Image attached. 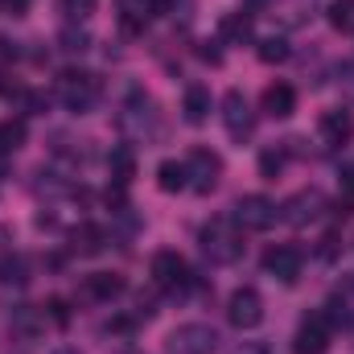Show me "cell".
Returning <instances> with one entry per match:
<instances>
[{
  "label": "cell",
  "mask_w": 354,
  "mask_h": 354,
  "mask_svg": "<svg viewBox=\"0 0 354 354\" xmlns=\"http://www.w3.org/2000/svg\"><path fill=\"white\" fill-rule=\"evenodd\" d=\"M198 243H202V252H206V260L210 264H235L239 256H243V231H239V223H235V214H214L202 231H198Z\"/></svg>",
  "instance_id": "6da1fadb"
},
{
  "label": "cell",
  "mask_w": 354,
  "mask_h": 354,
  "mask_svg": "<svg viewBox=\"0 0 354 354\" xmlns=\"http://www.w3.org/2000/svg\"><path fill=\"white\" fill-rule=\"evenodd\" d=\"M120 128L128 136H136V140H153L161 132V115H157V103H153L149 91H140V87L128 91V99L120 107Z\"/></svg>",
  "instance_id": "7a4b0ae2"
},
{
  "label": "cell",
  "mask_w": 354,
  "mask_h": 354,
  "mask_svg": "<svg viewBox=\"0 0 354 354\" xmlns=\"http://www.w3.org/2000/svg\"><path fill=\"white\" fill-rule=\"evenodd\" d=\"M54 91H58V99L66 103V111H79V115L99 103V79H95L91 71H62L58 83H54Z\"/></svg>",
  "instance_id": "3957f363"
},
{
  "label": "cell",
  "mask_w": 354,
  "mask_h": 354,
  "mask_svg": "<svg viewBox=\"0 0 354 354\" xmlns=\"http://www.w3.org/2000/svg\"><path fill=\"white\" fill-rule=\"evenodd\" d=\"M165 351L169 354H214L218 351V330L206 326V322H185V326L169 330Z\"/></svg>",
  "instance_id": "277c9868"
},
{
  "label": "cell",
  "mask_w": 354,
  "mask_h": 354,
  "mask_svg": "<svg viewBox=\"0 0 354 354\" xmlns=\"http://www.w3.org/2000/svg\"><path fill=\"white\" fill-rule=\"evenodd\" d=\"M231 214H235V223H239L243 231H268V227H276L280 206H276L272 198H264V194H243Z\"/></svg>",
  "instance_id": "5b68a950"
},
{
  "label": "cell",
  "mask_w": 354,
  "mask_h": 354,
  "mask_svg": "<svg viewBox=\"0 0 354 354\" xmlns=\"http://www.w3.org/2000/svg\"><path fill=\"white\" fill-rule=\"evenodd\" d=\"M227 322H231L235 330H256V326L264 322V297H260L252 284L235 288L231 301H227Z\"/></svg>",
  "instance_id": "8992f818"
},
{
  "label": "cell",
  "mask_w": 354,
  "mask_h": 354,
  "mask_svg": "<svg viewBox=\"0 0 354 354\" xmlns=\"http://www.w3.org/2000/svg\"><path fill=\"white\" fill-rule=\"evenodd\" d=\"M185 169H189V189H198V194H210L214 185H218V177H223V157L214 153V149H189V157H185Z\"/></svg>",
  "instance_id": "52a82bcc"
},
{
  "label": "cell",
  "mask_w": 354,
  "mask_h": 354,
  "mask_svg": "<svg viewBox=\"0 0 354 354\" xmlns=\"http://www.w3.org/2000/svg\"><path fill=\"white\" fill-rule=\"evenodd\" d=\"M223 124H227L231 140H248L256 132V111H252V103H248L243 91H227L223 95Z\"/></svg>",
  "instance_id": "ba28073f"
},
{
  "label": "cell",
  "mask_w": 354,
  "mask_h": 354,
  "mask_svg": "<svg viewBox=\"0 0 354 354\" xmlns=\"http://www.w3.org/2000/svg\"><path fill=\"white\" fill-rule=\"evenodd\" d=\"M330 334H334V326L322 313H309L292 334V354H326L330 351Z\"/></svg>",
  "instance_id": "9c48e42d"
},
{
  "label": "cell",
  "mask_w": 354,
  "mask_h": 354,
  "mask_svg": "<svg viewBox=\"0 0 354 354\" xmlns=\"http://www.w3.org/2000/svg\"><path fill=\"white\" fill-rule=\"evenodd\" d=\"M322 210H326V194H322V189H297V194L280 206V218L292 223V227H305V223L322 218Z\"/></svg>",
  "instance_id": "30bf717a"
},
{
  "label": "cell",
  "mask_w": 354,
  "mask_h": 354,
  "mask_svg": "<svg viewBox=\"0 0 354 354\" xmlns=\"http://www.w3.org/2000/svg\"><path fill=\"white\" fill-rule=\"evenodd\" d=\"M149 272H153V284H161V288H185L194 276H189V268H185V260L177 256V252H157L153 260H149Z\"/></svg>",
  "instance_id": "8fae6325"
},
{
  "label": "cell",
  "mask_w": 354,
  "mask_h": 354,
  "mask_svg": "<svg viewBox=\"0 0 354 354\" xmlns=\"http://www.w3.org/2000/svg\"><path fill=\"white\" fill-rule=\"evenodd\" d=\"M301 264H305V256H301L297 248H288V243L268 248V252H264V272L272 276V280H280V284H297Z\"/></svg>",
  "instance_id": "7c38bea8"
},
{
  "label": "cell",
  "mask_w": 354,
  "mask_h": 354,
  "mask_svg": "<svg viewBox=\"0 0 354 354\" xmlns=\"http://www.w3.org/2000/svg\"><path fill=\"white\" fill-rule=\"evenodd\" d=\"M8 330H12L21 342H37V338L46 334V313H41L37 305H17V309L8 313Z\"/></svg>",
  "instance_id": "4fadbf2b"
},
{
  "label": "cell",
  "mask_w": 354,
  "mask_h": 354,
  "mask_svg": "<svg viewBox=\"0 0 354 354\" xmlns=\"http://www.w3.org/2000/svg\"><path fill=\"white\" fill-rule=\"evenodd\" d=\"M317 132H322V140H326L330 149H342V145L354 136V115L346 111V107H334V111H326V115H322Z\"/></svg>",
  "instance_id": "5bb4252c"
},
{
  "label": "cell",
  "mask_w": 354,
  "mask_h": 354,
  "mask_svg": "<svg viewBox=\"0 0 354 354\" xmlns=\"http://www.w3.org/2000/svg\"><path fill=\"white\" fill-rule=\"evenodd\" d=\"M210 111H214L210 87L189 83V87H185V99H181V115H185V124H206V120H210Z\"/></svg>",
  "instance_id": "9a60e30c"
},
{
  "label": "cell",
  "mask_w": 354,
  "mask_h": 354,
  "mask_svg": "<svg viewBox=\"0 0 354 354\" xmlns=\"http://www.w3.org/2000/svg\"><path fill=\"white\" fill-rule=\"evenodd\" d=\"M297 111V87L292 83H272L264 91V115L272 120H288Z\"/></svg>",
  "instance_id": "2e32d148"
},
{
  "label": "cell",
  "mask_w": 354,
  "mask_h": 354,
  "mask_svg": "<svg viewBox=\"0 0 354 354\" xmlns=\"http://www.w3.org/2000/svg\"><path fill=\"white\" fill-rule=\"evenodd\" d=\"M107 169H111V181L124 189V185L136 177V153H132V145H111V153H107Z\"/></svg>",
  "instance_id": "e0dca14e"
},
{
  "label": "cell",
  "mask_w": 354,
  "mask_h": 354,
  "mask_svg": "<svg viewBox=\"0 0 354 354\" xmlns=\"http://www.w3.org/2000/svg\"><path fill=\"white\" fill-rule=\"evenodd\" d=\"M124 276H115V272H91L87 276V292L95 301H115V297H124Z\"/></svg>",
  "instance_id": "ac0fdd59"
},
{
  "label": "cell",
  "mask_w": 354,
  "mask_h": 354,
  "mask_svg": "<svg viewBox=\"0 0 354 354\" xmlns=\"http://www.w3.org/2000/svg\"><path fill=\"white\" fill-rule=\"evenodd\" d=\"M157 185L165 189V194H181V189H189V169H185V161H161L157 165Z\"/></svg>",
  "instance_id": "d6986e66"
},
{
  "label": "cell",
  "mask_w": 354,
  "mask_h": 354,
  "mask_svg": "<svg viewBox=\"0 0 354 354\" xmlns=\"http://www.w3.org/2000/svg\"><path fill=\"white\" fill-rule=\"evenodd\" d=\"M0 284H29V260L21 252H0Z\"/></svg>",
  "instance_id": "ffe728a7"
},
{
  "label": "cell",
  "mask_w": 354,
  "mask_h": 354,
  "mask_svg": "<svg viewBox=\"0 0 354 354\" xmlns=\"http://www.w3.org/2000/svg\"><path fill=\"white\" fill-rule=\"evenodd\" d=\"M71 239H75V252L79 256H99L103 252V227H95V223H79L75 231H71Z\"/></svg>",
  "instance_id": "44dd1931"
},
{
  "label": "cell",
  "mask_w": 354,
  "mask_h": 354,
  "mask_svg": "<svg viewBox=\"0 0 354 354\" xmlns=\"http://www.w3.org/2000/svg\"><path fill=\"white\" fill-rule=\"evenodd\" d=\"M284 165H288V149L284 145H268L260 153V177H268V181H276L284 174Z\"/></svg>",
  "instance_id": "7402d4cb"
},
{
  "label": "cell",
  "mask_w": 354,
  "mask_h": 354,
  "mask_svg": "<svg viewBox=\"0 0 354 354\" xmlns=\"http://www.w3.org/2000/svg\"><path fill=\"white\" fill-rule=\"evenodd\" d=\"M95 4L99 0H58V12L66 17V25H79V21H87L95 12Z\"/></svg>",
  "instance_id": "603a6c76"
},
{
  "label": "cell",
  "mask_w": 354,
  "mask_h": 354,
  "mask_svg": "<svg viewBox=\"0 0 354 354\" xmlns=\"http://www.w3.org/2000/svg\"><path fill=\"white\" fill-rule=\"evenodd\" d=\"M256 46H260V50H256V54H260V62H268V66L288 58V41H284V37H260Z\"/></svg>",
  "instance_id": "cb8c5ba5"
},
{
  "label": "cell",
  "mask_w": 354,
  "mask_h": 354,
  "mask_svg": "<svg viewBox=\"0 0 354 354\" xmlns=\"http://www.w3.org/2000/svg\"><path fill=\"white\" fill-rule=\"evenodd\" d=\"M58 41H62V50H66V54H83V50H91L87 29H79V25H66V29L58 33Z\"/></svg>",
  "instance_id": "d4e9b609"
},
{
  "label": "cell",
  "mask_w": 354,
  "mask_h": 354,
  "mask_svg": "<svg viewBox=\"0 0 354 354\" xmlns=\"http://www.w3.org/2000/svg\"><path fill=\"white\" fill-rule=\"evenodd\" d=\"M223 33H227V37H248V33H252V12L227 17V21H223Z\"/></svg>",
  "instance_id": "484cf974"
},
{
  "label": "cell",
  "mask_w": 354,
  "mask_h": 354,
  "mask_svg": "<svg viewBox=\"0 0 354 354\" xmlns=\"http://www.w3.org/2000/svg\"><path fill=\"white\" fill-rule=\"evenodd\" d=\"M21 140H25V124H4V128H0V149H4V153L21 149Z\"/></svg>",
  "instance_id": "4316f807"
},
{
  "label": "cell",
  "mask_w": 354,
  "mask_h": 354,
  "mask_svg": "<svg viewBox=\"0 0 354 354\" xmlns=\"http://www.w3.org/2000/svg\"><path fill=\"white\" fill-rule=\"evenodd\" d=\"M46 309H50V317H54L58 326H66V322H71V313H66V301H62V297H54Z\"/></svg>",
  "instance_id": "83f0119b"
},
{
  "label": "cell",
  "mask_w": 354,
  "mask_h": 354,
  "mask_svg": "<svg viewBox=\"0 0 354 354\" xmlns=\"http://www.w3.org/2000/svg\"><path fill=\"white\" fill-rule=\"evenodd\" d=\"M145 4H149V17H165L177 8V0H145Z\"/></svg>",
  "instance_id": "f1b7e54d"
},
{
  "label": "cell",
  "mask_w": 354,
  "mask_h": 354,
  "mask_svg": "<svg viewBox=\"0 0 354 354\" xmlns=\"http://www.w3.org/2000/svg\"><path fill=\"white\" fill-rule=\"evenodd\" d=\"M50 354H83V351H75V346H58V351H50Z\"/></svg>",
  "instance_id": "f546056e"
},
{
  "label": "cell",
  "mask_w": 354,
  "mask_h": 354,
  "mask_svg": "<svg viewBox=\"0 0 354 354\" xmlns=\"http://www.w3.org/2000/svg\"><path fill=\"white\" fill-rule=\"evenodd\" d=\"M346 177H351V185H354V169H351V174H346Z\"/></svg>",
  "instance_id": "4dcf8cb0"
}]
</instances>
